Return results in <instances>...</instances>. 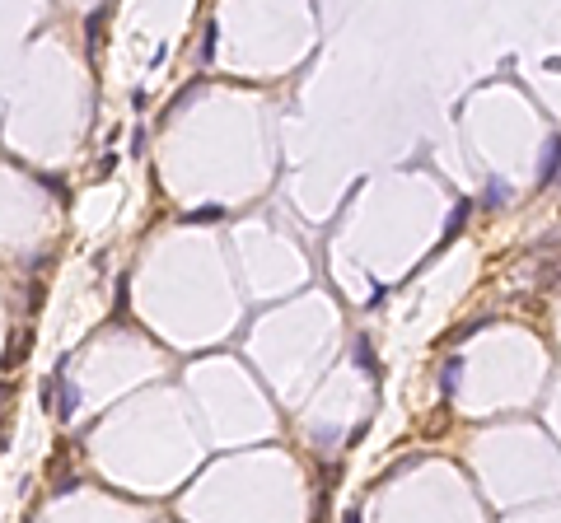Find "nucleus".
<instances>
[{
	"mask_svg": "<svg viewBox=\"0 0 561 523\" xmlns=\"http://www.w3.org/2000/svg\"><path fill=\"white\" fill-rule=\"evenodd\" d=\"M356 360H360L365 369H374V355H370V346H365V341H356Z\"/></svg>",
	"mask_w": 561,
	"mask_h": 523,
	"instance_id": "obj_4",
	"label": "nucleus"
},
{
	"mask_svg": "<svg viewBox=\"0 0 561 523\" xmlns=\"http://www.w3.org/2000/svg\"><path fill=\"white\" fill-rule=\"evenodd\" d=\"M342 523H360V519H356V514H347V519H342Z\"/></svg>",
	"mask_w": 561,
	"mask_h": 523,
	"instance_id": "obj_6",
	"label": "nucleus"
},
{
	"mask_svg": "<svg viewBox=\"0 0 561 523\" xmlns=\"http://www.w3.org/2000/svg\"><path fill=\"white\" fill-rule=\"evenodd\" d=\"M440 383H445V392H454V383H458V360H449V369H445V379H440Z\"/></svg>",
	"mask_w": 561,
	"mask_h": 523,
	"instance_id": "obj_3",
	"label": "nucleus"
},
{
	"mask_svg": "<svg viewBox=\"0 0 561 523\" xmlns=\"http://www.w3.org/2000/svg\"><path fill=\"white\" fill-rule=\"evenodd\" d=\"M506 196H510L506 187H501V183H491V196H486V201H491V206H501V201H506Z\"/></svg>",
	"mask_w": 561,
	"mask_h": 523,
	"instance_id": "obj_5",
	"label": "nucleus"
},
{
	"mask_svg": "<svg viewBox=\"0 0 561 523\" xmlns=\"http://www.w3.org/2000/svg\"><path fill=\"white\" fill-rule=\"evenodd\" d=\"M463 215H468V201H458V206H454V215H449V225H445V238H454V234H458Z\"/></svg>",
	"mask_w": 561,
	"mask_h": 523,
	"instance_id": "obj_2",
	"label": "nucleus"
},
{
	"mask_svg": "<svg viewBox=\"0 0 561 523\" xmlns=\"http://www.w3.org/2000/svg\"><path fill=\"white\" fill-rule=\"evenodd\" d=\"M538 178H543V183H557L561 178V136L547 140V155H543V164H538Z\"/></svg>",
	"mask_w": 561,
	"mask_h": 523,
	"instance_id": "obj_1",
	"label": "nucleus"
}]
</instances>
